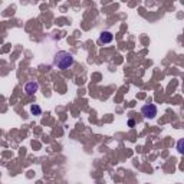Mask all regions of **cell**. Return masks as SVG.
Returning <instances> with one entry per match:
<instances>
[{"mask_svg": "<svg viewBox=\"0 0 184 184\" xmlns=\"http://www.w3.org/2000/svg\"><path fill=\"white\" fill-rule=\"evenodd\" d=\"M75 59H74V55L66 52V50H61L55 55L53 58V65L58 68V69H68L74 65Z\"/></svg>", "mask_w": 184, "mask_h": 184, "instance_id": "1", "label": "cell"}, {"mask_svg": "<svg viewBox=\"0 0 184 184\" xmlns=\"http://www.w3.org/2000/svg\"><path fill=\"white\" fill-rule=\"evenodd\" d=\"M157 112H158V110H157V107L154 104H147V105H144L141 108V114L147 119H154L157 116Z\"/></svg>", "mask_w": 184, "mask_h": 184, "instance_id": "2", "label": "cell"}, {"mask_svg": "<svg viewBox=\"0 0 184 184\" xmlns=\"http://www.w3.org/2000/svg\"><path fill=\"white\" fill-rule=\"evenodd\" d=\"M37 89H39V83L35 82V81L28 82V83L25 85V92H26L28 95H33V94H36Z\"/></svg>", "mask_w": 184, "mask_h": 184, "instance_id": "3", "label": "cell"}, {"mask_svg": "<svg viewBox=\"0 0 184 184\" xmlns=\"http://www.w3.org/2000/svg\"><path fill=\"white\" fill-rule=\"evenodd\" d=\"M112 39H114V35L108 32V30H105V32H102L101 35H99V43H104V45H107V43H111L112 42Z\"/></svg>", "mask_w": 184, "mask_h": 184, "instance_id": "4", "label": "cell"}, {"mask_svg": "<svg viewBox=\"0 0 184 184\" xmlns=\"http://www.w3.org/2000/svg\"><path fill=\"white\" fill-rule=\"evenodd\" d=\"M30 112H32L33 115H40V114H42V108H40L39 105L35 104V105H32V107H30Z\"/></svg>", "mask_w": 184, "mask_h": 184, "instance_id": "5", "label": "cell"}, {"mask_svg": "<svg viewBox=\"0 0 184 184\" xmlns=\"http://www.w3.org/2000/svg\"><path fill=\"white\" fill-rule=\"evenodd\" d=\"M128 125H130V127H134V125H135V121H134V119H130V121H128Z\"/></svg>", "mask_w": 184, "mask_h": 184, "instance_id": "6", "label": "cell"}]
</instances>
